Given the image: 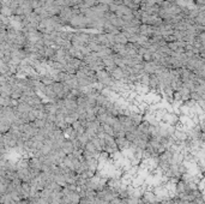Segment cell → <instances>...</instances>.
Wrapping results in <instances>:
<instances>
[{
    "label": "cell",
    "instance_id": "cell-1",
    "mask_svg": "<svg viewBox=\"0 0 205 204\" xmlns=\"http://www.w3.org/2000/svg\"><path fill=\"white\" fill-rule=\"evenodd\" d=\"M115 141H116V145H118L120 151H124V150H127L131 148V142L126 138V136L125 137H118V138H115Z\"/></svg>",
    "mask_w": 205,
    "mask_h": 204
},
{
    "label": "cell",
    "instance_id": "cell-2",
    "mask_svg": "<svg viewBox=\"0 0 205 204\" xmlns=\"http://www.w3.org/2000/svg\"><path fill=\"white\" fill-rule=\"evenodd\" d=\"M61 149L65 151V154H66V155H70V154H73V153H75V145H73L72 141L67 138L66 141L64 142V144H62Z\"/></svg>",
    "mask_w": 205,
    "mask_h": 204
}]
</instances>
